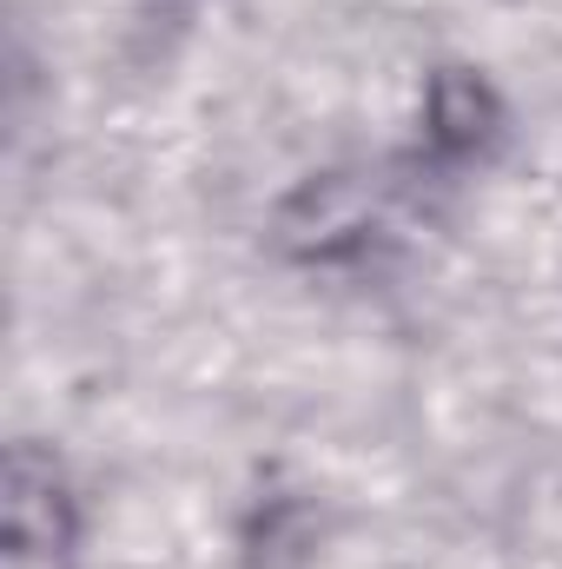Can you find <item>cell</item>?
Returning <instances> with one entry per match:
<instances>
[{"label": "cell", "mask_w": 562, "mask_h": 569, "mask_svg": "<svg viewBox=\"0 0 562 569\" xmlns=\"http://www.w3.org/2000/svg\"><path fill=\"white\" fill-rule=\"evenodd\" d=\"M80 563V510L60 457L40 443H13L0 470V569H73Z\"/></svg>", "instance_id": "1"}, {"label": "cell", "mask_w": 562, "mask_h": 569, "mask_svg": "<svg viewBox=\"0 0 562 569\" xmlns=\"http://www.w3.org/2000/svg\"><path fill=\"white\" fill-rule=\"evenodd\" d=\"M496 127H503L496 93H490L476 73L443 67V73L430 80V100H423V140H430L436 159H476V146L490 140Z\"/></svg>", "instance_id": "2"}]
</instances>
